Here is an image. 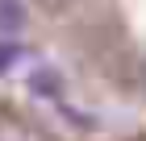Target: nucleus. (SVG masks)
I'll return each mask as SVG.
<instances>
[{
	"label": "nucleus",
	"mask_w": 146,
	"mask_h": 141,
	"mask_svg": "<svg viewBox=\"0 0 146 141\" xmlns=\"http://www.w3.org/2000/svg\"><path fill=\"white\" fill-rule=\"evenodd\" d=\"M13 21V0H0V25Z\"/></svg>",
	"instance_id": "f03ea898"
},
{
	"label": "nucleus",
	"mask_w": 146,
	"mask_h": 141,
	"mask_svg": "<svg viewBox=\"0 0 146 141\" xmlns=\"http://www.w3.org/2000/svg\"><path fill=\"white\" fill-rule=\"evenodd\" d=\"M13 17L71 37L84 58L146 87V0H13Z\"/></svg>",
	"instance_id": "f257e3e1"
}]
</instances>
